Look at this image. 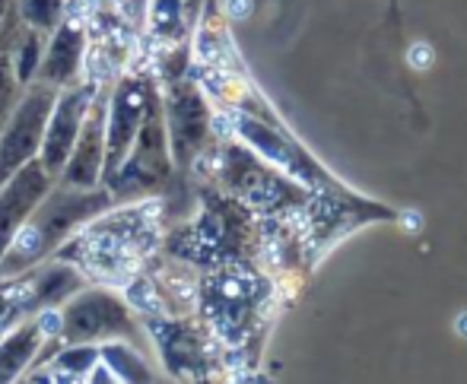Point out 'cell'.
<instances>
[{
  "instance_id": "7",
  "label": "cell",
  "mask_w": 467,
  "mask_h": 384,
  "mask_svg": "<svg viewBox=\"0 0 467 384\" xmlns=\"http://www.w3.org/2000/svg\"><path fill=\"white\" fill-rule=\"evenodd\" d=\"M105 109L89 105L83 128L77 134V143L64 162V184L67 188H93L102 178V159H105Z\"/></svg>"
},
{
  "instance_id": "2",
  "label": "cell",
  "mask_w": 467,
  "mask_h": 384,
  "mask_svg": "<svg viewBox=\"0 0 467 384\" xmlns=\"http://www.w3.org/2000/svg\"><path fill=\"white\" fill-rule=\"evenodd\" d=\"M55 99H57L55 86L38 83L36 89L26 92L23 102L13 109L10 121H6V128H4V137H0V184L16 169H23L29 159H36Z\"/></svg>"
},
{
  "instance_id": "10",
  "label": "cell",
  "mask_w": 467,
  "mask_h": 384,
  "mask_svg": "<svg viewBox=\"0 0 467 384\" xmlns=\"http://www.w3.org/2000/svg\"><path fill=\"white\" fill-rule=\"evenodd\" d=\"M23 19L38 32H55L61 26L64 0H19Z\"/></svg>"
},
{
  "instance_id": "11",
  "label": "cell",
  "mask_w": 467,
  "mask_h": 384,
  "mask_svg": "<svg viewBox=\"0 0 467 384\" xmlns=\"http://www.w3.org/2000/svg\"><path fill=\"white\" fill-rule=\"evenodd\" d=\"M16 64H13V48L0 45V124H4V115L10 111L13 92H16Z\"/></svg>"
},
{
  "instance_id": "6",
  "label": "cell",
  "mask_w": 467,
  "mask_h": 384,
  "mask_svg": "<svg viewBox=\"0 0 467 384\" xmlns=\"http://www.w3.org/2000/svg\"><path fill=\"white\" fill-rule=\"evenodd\" d=\"M64 337L67 340H99V337H115L130 330V315L115 296L109 293H87L64 308Z\"/></svg>"
},
{
  "instance_id": "8",
  "label": "cell",
  "mask_w": 467,
  "mask_h": 384,
  "mask_svg": "<svg viewBox=\"0 0 467 384\" xmlns=\"http://www.w3.org/2000/svg\"><path fill=\"white\" fill-rule=\"evenodd\" d=\"M80 57H83V32L74 26H57L55 38H51L48 51H45L42 64H38V83L48 86H61L70 83L74 74L80 70Z\"/></svg>"
},
{
  "instance_id": "15",
  "label": "cell",
  "mask_w": 467,
  "mask_h": 384,
  "mask_svg": "<svg viewBox=\"0 0 467 384\" xmlns=\"http://www.w3.org/2000/svg\"><path fill=\"white\" fill-rule=\"evenodd\" d=\"M407 61H410V67L413 70H426V67H432V48L426 42H417L410 48V55H407Z\"/></svg>"
},
{
  "instance_id": "4",
  "label": "cell",
  "mask_w": 467,
  "mask_h": 384,
  "mask_svg": "<svg viewBox=\"0 0 467 384\" xmlns=\"http://www.w3.org/2000/svg\"><path fill=\"white\" fill-rule=\"evenodd\" d=\"M89 105H93V86H74V89L61 92L51 105L48 124H45V137H42V159L45 171H61L67 162L70 150L77 143V134L83 128V118H87Z\"/></svg>"
},
{
  "instance_id": "1",
  "label": "cell",
  "mask_w": 467,
  "mask_h": 384,
  "mask_svg": "<svg viewBox=\"0 0 467 384\" xmlns=\"http://www.w3.org/2000/svg\"><path fill=\"white\" fill-rule=\"evenodd\" d=\"M109 194L105 191H89V188H77V194H57L51 201H38V207L26 216V223L19 226V232L13 235L10 248L4 251L6 261V274H16L26 264H32L36 257L48 254L77 223H83L87 216L105 210Z\"/></svg>"
},
{
  "instance_id": "9",
  "label": "cell",
  "mask_w": 467,
  "mask_h": 384,
  "mask_svg": "<svg viewBox=\"0 0 467 384\" xmlns=\"http://www.w3.org/2000/svg\"><path fill=\"white\" fill-rule=\"evenodd\" d=\"M38 334H42L38 327H19L16 334L0 343V379L4 381L16 379V375L29 366L32 353H36V347H38Z\"/></svg>"
},
{
  "instance_id": "19",
  "label": "cell",
  "mask_w": 467,
  "mask_h": 384,
  "mask_svg": "<svg viewBox=\"0 0 467 384\" xmlns=\"http://www.w3.org/2000/svg\"><path fill=\"white\" fill-rule=\"evenodd\" d=\"M6 10H10V0H0V23L6 19Z\"/></svg>"
},
{
  "instance_id": "17",
  "label": "cell",
  "mask_w": 467,
  "mask_h": 384,
  "mask_svg": "<svg viewBox=\"0 0 467 384\" xmlns=\"http://www.w3.org/2000/svg\"><path fill=\"white\" fill-rule=\"evenodd\" d=\"M455 330H458V334H462V337H467V311H462V315H458Z\"/></svg>"
},
{
  "instance_id": "14",
  "label": "cell",
  "mask_w": 467,
  "mask_h": 384,
  "mask_svg": "<svg viewBox=\"0 0 467 384\" xmlns=\"http://www.w3.org/2000/svg\"><path fill=\"white\" fill-rule=\"evenodd\" d=\"M93 359H96V349H87V347H83V349H74V353H64L57 366L74 368V372H83L87 366H93Z\"/></svg>"
},
{
  "instance_id": "3",
  "label": "cell",
  "mask_w": 467,
  "mask_h": 384,
  "mask_svg": "<svg viewBox=\"0 0 467 384\" xmlns=\"http://www.w3.org/2000/svg\"><path fill=\"white\" fill-rule=\"evenodd\" d=\"M143 115H147V89L137 79L118 83L115 96L109 105V128H105V159H102V178L115 182L121 165L128 162L130 147L140 134Z\"/></svg>"
},
{
  "instance_id": "13",
  "label": "cell",
  "mask_w": 467,
  "mask_h": 384,
  "mask_svg": "<svg viewBox=\"0 0 467 384\" xmlns=\"http://www.w3.org/2000/svg\"><path fill=\"white\" fill-rule=\"evenodd\" d=\"M179 4L175 0H156V10H153V23H156V29H162V32H172L175 26H179Z\"/></svg>"
},
{
  "instance_id": "12",
  "label": "cell",
  "mask_w": 467,
  "mask_h": 384,
  "mask_svg": "<svg viewBox=\"0 0 467 384\" xmlns=\"http://www.w3.org/2000/svg\"><path fill=\"white\" fill-rule=\"evenodd\" d=\"M13 64H16V77L29 79L38 70V38L36 36H23L19 48L13 51Z\"/></svg>"
},
{
  "instance_id": "5",
  "label": "cell",
  "mask_w": 467,
  "mask_h": 384,
  "mask_svg": "<svg viewBox=\"0 0 467 384\" xmlns=\"http://www.w3.org/2000/svg\"><path fill=\"white\" fill-rule=\"evenodd\" d=\"M45 194H48V171L38 159H29L0 184V257L10 248L26 216L38 207V201H45Z\"/></svg>"
},
{
  "instance_id": "16",
  "label": "cell",
  "mask_w": 467,
  "mask_h": 384,
  "mask_svg": "<svg viewBox=\"0 0 467 384\" xmlns=\"http://www.w3.org/2000/svg\"><path fill=\"white\" fill-rule=\"evenodd\" d=\"M248 6H252V0H229V13L233 16H248Z\"/></svg>"
},
{
  "instance_id": "20",
  "label": "cell",
  "mask_w": 467,
  "mask_h": 384,
  "mask_svg": "<svg viewBox=\"0 0 467 384\" xmlns=\"http://www.w3.org/2000/svg\"><path fill=\"white\" fill-rule=\"evenodd\" d=\"M197 4V0H188V6H194Z\"/></svg>"
},
{
  "instance_id": "18",
  "label": "cell",
  "mask_w": 467,
  "mask_h": 384,
  "mask_svg": "<svg viewBox=\"0 0 467 384\" xmlns=\"http://www.w3.org/2000/svg\"><path fill=\"white\" fill-rule=\"evenodd\" d=\"M404 226H407V229H417V226H420V216H417V213H407V216H404Z\"/></svg>"
}]
</instances>
